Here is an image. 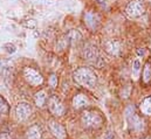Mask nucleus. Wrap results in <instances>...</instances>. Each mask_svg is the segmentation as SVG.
Here are the masks:
<instances>
[{"label":"nucleus","instance_id":"nucleus-1","mask_svg":"<svg viewBox=\"0 0 151 139\" xmlns=\"http://www.w3.org/2000/svg\"><path fill=\"white\" fill-rule=\"evenodd\" d=\"M74 80L76 83H78L80 85L84 87V88H95L97 84V76L96 74L89 68L86 67H81L77 70L74 71Z\"/></svg>","mask_w":151,"mask_h":139},{"label":"nucleus","instance_id":"nucleus-2","mask_svg":"<svg viewBox=\"0 0 151 139\" xmlns=\"http://www.w3.org/2000/svg\"><path fill=\"white\" fill-rule=\"evenodd\" d=\"M82 56H83V59L86 61H88L90 64H93L95 67L101 68L104 64V61L101 57L97 47L94 46V44H91V43H87L83 47V49H82Z\"/></svg>","mask_w":151,"mask_h":139},{"label":"nucleus","instance_id":"nucleus-3","mask_svg":"<svg viewBox=\"0 0 151 139\" xmlns=\"http://www.w3.org/2000/svg\"><path fill=\"white\" fill-rule=\"evenodd\" d=\"M125 118H127L128 124L132 131L141 132L144 130V120L138 116L134 105H129L125 109Z\"/></svg>","mask_w":151,"mask_h":139},{"label":"nucleus","instance_id":"nucleus-4","mask_svg":"<svg viewBox=\"0 0 151 139\" xmlns=\"http://www.w3.org/2000/svg\"><path fill=\"white\" fill-rule=\"evenodd\" d=\"M81 120H82V124L86 128H88V129H97L103 123L102 116L99 112L94 111V110H87V111H84L82 113Z\"/></svg>","mask_w":151,"mask_h":139},{"label":"nucleus","instance_id":"nucleus-5","mask_svg":"<svg viewBox=\"0 0 151 139\" xmlns=\"http://www.w3.org/2000/svg\"><path fill=\"white\" fill-rule=\"evenodd\" d=\"M144 12H145V7L141 0H132L125 7V13L130 18H138L143 15Z\"/></svg>","mask_w":151,"mask_h":139},{"label":"nucleus","instance_id":"nucleus-6","mask_svg":"<svg viewBox=\"0 0 151 139\" xmlns=\"http://www.w3.org/2000/svg\"><path fill=\"white\" fill-rule=\"evenodd\" d=\"M24 78L26 80V82L28 84H31L33 87H38L43 82L42 75L38 70L33 69V68H25L24 69Z\"/></svg>","mask_w":151,"mask_h":139},{"label":"nucleus","instance_id":"nucleus-7","mask_svg":"<svg viewBox=\"0 0 151 139\" xmlns=\"http://www.w3.org/2000/svg\"><path fill=\"white\" fill-rule=\"evenodd\" d=\"M83 20H84L86 26H87L90 31H93V32L97 31L99 27H100V24H101V18H100V15H99L97 13L93 12V11L86 12V13H84V16H83Z\"/></svg>","mask_w":151,"mask_h":139},{"label":"nucleus","instance_id":"nucleus-8","mask_svg":"<svg viewBox=\"0 0 151 139\" xmlns=\"http://www.w3.org/2000/svg\"><path fill=\"white\" fill-rule=\"evenodd\" d=\"M103 47H104V50L111 56H118L122 53V42L118 40H114V39L107 40Z\"/></svg>","mask_w":151,"mask_h":139},{"label":"nucleus","instance_id":"nucleus-9","mask_svg":"<svg viewBox=\"0 0 151 139\" xmlns=\"http://www.w3.org/2000/svg\"><path fill=\"white\" fill-rule=\"evenodd\" d=\"M48 106H49L50 112L55 116H62L65 113V106L61 103V101L55 96L50 97V100L48 102Z\"/></svg>","mask_w":151,"mask_h":139},{"label":"nucleus","instance_id":"nucleus-10","mask_svg":"<svg viewBox=\"0 0 151 139\" xmlns=\"http://www.w3.org/2000/svg\"><path fill=\"white\" fill-rule=\"evenodd\" d=\"M15 113H17L18 119L25 120V119H27V118L31 116L32 109H31L29 104H27V103H25V102H21V103H19V104L17 105Z\"/></svg>","mask_w":151,"mask_h":139},{"label":"nucleus","instance_id":"nucleus-11","mask_svg":"<svg viewBox=\"0 0 151 139\" xmlns=\"http://www.w3.org/2000/svg\"><path fill=\"white\" fill-rule=\"evenodd\" d=\"M48 124H49V129H50L52 133H53L56 138L65 139V137H66V131H65L63 126H62L60 123H58V122H55V120H49Z\"/></svg>","mask_w":151,"mask_h":139},{"label":"nucleus","instance_id":"nucleus-12","mask_svg":"<svg viewBox=\"0 0 151 139\" xmlns=\"http://www.w3.org/2000/svg\"><path fill=\"white\" fill-rule=\"evenodd\" d=\"M81 39H82L81 33L77 29H72V31H69L67 34L65 35V44L66 46L74 44V43H77Z\"/></svg>","mask_w":151,"mask_h":139},{"label":"nucleus","instance_id":"nucleus-13","mask_svg":"<svg viewBox=\"0 0 151 139\" xmlns=\"http://www.w3.org/2000/svg\"><path fill=\"white\" fill-rule=\"evenodd\" d=\"M87 104H88V98L82 94L76 95L74 100H73V105H74L75 109H80L82 106H86Z\"/></svg>","mask_w":151,"mask_h":139},{"label":"nucleus","instance_id":"nucleus-14","mask_svg":"<svg viewBox=\"0 0 151 139\" xmlns=\"http://www.w3.org/2000/svg\"><path fill=\"white\" fill-rule=\"evenodd\" d=\"M142 77H143V82L144 83H149L151 81V62L147 61L144 67H143V72H142Z\"/></svg>","mask_w":151,"mask_h":139},{"label":"nucleus","instance_id":"nucleus-15","mask_svg":"<svg viewBox=\"0 0 151 139\" xmlns=\"http://www.w3.org/2000/svg\"><path fill=\"white\" fill-rule=\"evenodd\" d=\"M141 110H142V112L144 115L151 116V96L144 98L142 101V103H141Z\"/></svg>","mask_w":151,"mask_h":139},{"label":"nucleus","instance_id":"nucleus-16","mask_svg":"<svg viewBox=\"0 0 151 139\" xmlns=\"http://www.w3.org/2000/svg\"><path fill=\"white\" fill-rule=\"evenodd\" d=\"M27 139H41V131L38 125L32 126L27 131Z\"/></svg>","mask_w":151,"mask_h":139},{"label":"nucleus","instance_id":"nucleus-17","mask_svg":"<svg viewBox=\"0 0 151 139\" xmlns=\"http://www.w3.org/2000/svg\"><path fill=\"white\" fill-rule=\"evenodd\" d=\"M141 61L138 59H135L134 63H132V68H131V75L134 77V80H137L139 77V72H141Z\"/></svg>","mask_w":151,"mask_h":139},{"label":"nucleus","instance_id":"nucleus-18","mask_svg":"<svg viewBox=\"0 0 151 139\" xmlns=\"http://www.w3.org/2000/svg\"><path fill=\"white\" fill-rule=\"evenodd\" d=\"M46 101H47V95L43 90L39 91L35 94V103L38 105L39 107H42L43 105L46 104Z\"/></svg>","mask_w":151,"mask_h":139},{"label":"nucleus","instance_id":"nucleus-19","mask_svg":"<svg viewBox=\"0 0 151 139\" xmlns=\"http://www.w3.org/2000/svg\"><path fill=\"white\" fill-rule=\"evenodd\" d=\"M0 113H4V115L8 113V104L5 101V98L1 96H0Z\"/></svg>","mask_w":151,"mask_h":139},{"label":"nucleus","instance_id":"nucleus-20","mask_svg":"<svg viewBox=\"0 0 151 139\" xmlns=\"http://www.w3.org/2000/svg\"><path fill=\"white\" fill-rule=\"evenodd\" d=\"M49 85L52 88H56L58 87V76L55 74H52L49 77Z\"/></svg>","mask_w":151,"mask_h":139},{"label":"nucleus","instance_id":"nucleus-21","mask_svg":"<svg viewBox=\"0 0 151 139\" xmlns=\"http://www.w3.org/2000/svg\"><path fill=\"white\" fill-rule=\"evenodd\" d=\"M4 47H5V48H7V49H6V52H7V53H9V54L15 53V50H17L15 46H14V44H12V43H7V44H5Z\"/></svg>","mask_w":151,"mask_h":139},{"label":"nucleus","instance_id":"nucleus-22","mask_svg":"<svg viewBox=\"0 0 151 139\" xmlns=\"http://www.w3.org/2000/svg\"><path fill=\"white\" fill-rule=\"evenodd\" d=\"M7 69H8L7 63L5 61H0V72H5Z\"/></svg>","mask_w":151,"mask_h":139},{"label":"nucleus","instance_id":"nucleus-23","mask_svg":"<svg viewBox=\"0 0 151 139\" xmlns=\"http://www.w3.org/2000/svg\"><path fill=\"white\" fill-rule=\"evenodd\" d=\"M0 139H13L9 135H7V133H1L0 135Z\"/></svg>","mask_w":151,"mask_h":139},{"label":"nucleus","instance_id":"nucleus-24","mask_svg":"<svg viewBox=\"0 0 151 139\" xmlns=\"http://www.w3.org/2000/svg\"><path fill=\"white\" fill-rule=\"evenodd\" d=\"M106 139H115V136H114L113 132H108L106 135Z\"/></svg>","mask_w":151,"mask_h":139},{"label":"nucleus","instance_id":"nucleus-25","mask_svg":"<svg viewBox=\"0 0 151 139\" xmlns=\"http://www.w3.org/2000/svg\"><path fill=\"white\" fill-rule=\"evenodd\" d=\"M96 1H97V2L100 4V5H102V6H104V5H106V2H104V0H96Z\"/></svg>","mask_w":151,"mask_h":139}]
</instances>
